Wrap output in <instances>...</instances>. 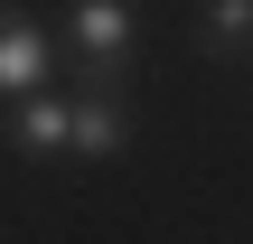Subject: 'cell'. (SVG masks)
<instances>
[{
	"label": "cell",
	"instance_id": "6da1fadb",
	"mask_svg": "<svg viewBox=\"0 0 253 244\" xmlns=\"http://www.w3.org/2000/svg\"><path fill=\"white\" fill-rule=\"evenodd\" d=\"M66 47H75V66H84L94 85L122 94V75H131V56H141V9H131V0H66Z\"/></svg>",
	"mask_w": 253,
	"mask_h": 244
},
{
	"label": "cell",
	"instance_id": "7a4b0ae2",
	"mask_svg": "<svg viewBox=\"0 0 253 244\" xmlns=\"http://www.w3.org/2000/svg\"><path fill=\"white\" fill-rule=\"evenodd\" d=\"M47 66H56V38H47L28 9H9V0H0V94H9V103L47 94Z\"/></svg>",
	"mask_w": 253,
	"mask_h": 244
},
{
	"label": "cell",
	"instance_id": "3957f363",
	"mask_svg": "<svg viewBox=\"0 0 253 244\" xmlns=\"http://www.w3.org/2000/svg\"><path fill=\"white\" fill-rule=\"evenodd\" d=\"M122 141H131V113H122V94H113V85L75 94V113H66V150H75V160H113Z\"/></svg>",
	"mask_w": 253,
	"mask_h": 244
},
{
	"label": "cell",
	"instance_id": "277c9868",
	"mask_svg": "<svg viewBox=\"0 0 253 244\" xmlns=\"http://www.w3.org/2000/svg\"><path fill=\"white\" fill-rule=\"evenodd\" d=\"M66 94H28V103H9V150L19 160H56L66 150Z\"/></svg>",
	"mask_w": 253,
	"mask_h": 244
},
{
	"label": "cell",
	"instance_id": "5b68a950",
	"mask_svg": "<svg viewBox=\"0 0 253 244\" xmlns=\"http://www.w3.org/2000/svg\"><path fill=\"white\" fill-rule=\"evenodd\" d=\"M197 38H207L216 56L253 66V0H197Z\"/></svg>",
	"mask_w": 253,
	"mask_h": 244
}]
</instances>
